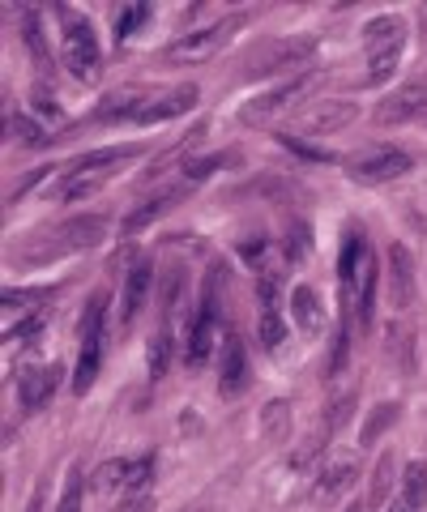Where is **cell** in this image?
<instances>
[{
	"instance_id": "1",
	"label": "cell",
	"mask_w": 427,
	"mask_h": 512,
	"mask_svg": "<svg viewBox=\"0 0 427 512\" xmlns=\"http://www.w3.org/2000/svg\"><path fill=\"white\" fill-rule=\"evenodd\" d=\"M137 154H141V146H107V150L73 158V163L60 171V197H65V201H82V197H90V192H99L124 163H133Z\"/></svg>"
},
{
	"instance_id": "2",
	"label": "cell",
	"mask_w": 427,
	"mask_h": 512,
	"mask_svg": "<svg viewBox=\"0 0 427 512\" xmlns=\"http://www.w3.org/2000/svg\"><path fill=\"white\" fill-rule=\"evenodd\" d=\"M103 235H107V218L103 214H82V218H69L65 227L47 231L43 239H35L26 252H18V261H26V265H52V261H60V256L94 248Z\"/></svg>"
},
{
	"instance_id": "3",
	"label": "cell",
	"mask_w": 427,
	"mask_h": 512,
	"mask_svg": "<svg viewBox=\"0 0 427 512\" xmlns=\"http://www.w3.org/2000/svg\"><path fill=\"white\" fill-rule=\"evenodd\" d=\"M56 22H60V43H65V64L73 69L77 82H99L103 73V52L99 39H94V26L86 13H77L69 5H56Z\"/></svg>"
},
{
	"instance_id": "4",
	"label": "cell",
	"mask_w": 427,
	"mask_h": 512,
	"mask_svg": "<svg viewBox=\"0 0 427 512\" xmlns=\"http://www.w3.org/2000/svg\"><path fill=\"white\" fill-rule=\"evenodd\" d=\"M103 333H107V295L99 291L86 312H82V329H77V367H73V393L82 397L90 393L94 376H99V363H103Z\"/></svg>"
},
{
	"instance_id": "5",
	"label": "cell",
	"mask_w": 427,
	"mask_h": 512,
	"mask_svg": "<svg viewBox=\"0 0 427 512\" xmlns=\"http://www.w3.org/2000/svg\"><path fill=\"white\" fill-rule=\"evenodd\" d=\"M244 22H248V13H235V18H223V22H214V26H201V30H193V35H184V39L171 43L163 60L167 64H205V60L218 56L231 43L235 30H244Z\"/></svg>"
},
{
	"instance_id": "6",
	"label": "cell",
	"mask_w": 427,
	"mask_h": 512,
	"mask_svg": "<svg viewBox=\"0 0 427 512\" xmlns=\"http://www.w3.org/2000/svg\"><path fill=\"white\" fill-rule=\"evenodd\" d=\"M316 86H321V73H316V69L304 73V77H291L287 86H278V90H270V94H257V99H248V103L240 107V120H244V124H265V120H274L278 111L304 103Z\"/></svg>"
},
{
	"instance_id": "7",
	"label": "cell",
	"mask_w": 427,
	"mask_h": 512,
	"mask_svg": "<svg viewBox=\"0 0 427 512\" xmlns=\"http://www.w3.org/2000/svg\"><path fill=\"white\" fill-rule=\"evenodd\" d=\"M282 77V73H295V77H304L312 73V39H291V43H270L265 52L252 60V69L248 77Z\"/></svg>"
},
{
	"instance_id": "8",
	"label": "cell",
	"mask_w": 427,
	"mask_h": 512,
	"mask_svg": "<svg viewBox=\"0 0 427 512\" xmlns=\"http://www.w3.org/2000/svg\"><path fill=\"white\" fill-rule=\"evenodd\" d=\"M381 124H410V120H427V77H415L402 90H393L376 107Z\"/></svg>"
},
{
	"instance_id": "9",
	"label": "cell",
	"mask_w": 427,
	"mask_h": 512,
	"mask_svg": "<svg viewBox=\"0 0 427 512\" xmlns=\"http://www.w3.org/2000/svg\"><path fill=\"white\" fill-rule=\"evenodd\" d=\"M278 282H282V274H274V269H261V282H257V295H261L257 333H261L265 350H278L282 338H287V325H282V303H278Z\"/></svg>"
},
{
	"instance_id": "10",
	"label": "cell",
	"mask_w": 427,
	"mask_h": 512,
	"mask_svg": "<svg viewBox=\"0 0 427 512\" xmlns=\"http://www.w3.org/2000/svg\"><path fill=\"white\" fill-rule=\"evenodd\" d=\"M248 389V350L235 333L218 338V393L223 397H240Z\"/></svg>"
},
{
	"instance_id": "11",
	"label": "cell",
	"mask_w": 427,
	"mask_h": 512,
	"mask_svg": "<svg viewBox=\"0 0 427 512\" xmlns=\"http://www.w3.org/2000/svg\"><path fill=\"white\" fill-rule=\"evenodd\" d=\"M406 171H410V154L402 150H372L351 158V180L359 184H389V180H402Z\"/></svg>"
},
{
	"instance_id": "12",
	"label": "cell",
	"mask_w": 427,
	"mask_h": 512,
	"mask_svg": "<svg viewBox=\"0 0 427 512\" xmlns=\"http://www.w3.org/2000/svg\"><path fill=\"white\" fill-rule=\"evenodd\" d=\"M150 474H154V461L150 457H129V461H107V466H99V487L103 491H129V495H141V487L150 483Z\"/></svg>"
},
{
	"instance_id": "13",
	"label": "cell",
	"mask_w": 427,
	"mask_h": 512,
	"mask_svg": "<svg viewBox=\"0 0 427 512\" xmlns=\"http://www.w3.org/2000/svg\"><path fill=\"white\" fill-rule=\"evenodd\" d=\"M201 103V94H197V86H176V90H167V94H154V99L141 107V116H137V124H163V120H176V116H184V111H193Z\"/></svg>"
},
{
	"instance_id": "14",
	"label": "cell",
	"mask_w": 427,
	"mask_h": 512,
	"mask_svg": "<svg viewBox=\"0 0 427 512\" xmlns=\"http://www.w3.org/2000/svg\"><path fill=\"white\" fill-rule=\"evenodd\" d=\"M150 282H154V261L150 256H141V261L124 274V291H120V320L124 325H133L146 308V295H150Z\"/></svg>"
},
{
	"instance_id": "15",
	"label": "cell",
	"mask_w": 427,
	"mask_h": 512,
	"mask_svg": "<svg viewBox=\"0 0 427 512\" xmlns=\"http://www.w3.org/2000/svg\"><path fill=\"white\" fill-rule=\"evenodd\" d=\"M56 376H60V367H26V372H22V380H18V402H22L26 414H35V410H43L47 402H52Z\"/></svg>"
},
{
	"instance_id": "16",
	"label": "cell",
	"mask_w": 427,
	"mask_h": 512,
	"mask_svg": "<svg viewBox=\"0 0 427 512\" xmlns=\"http://www.w3.org/2000/svg\"><path fill=\"white\" fill-rule=\"evenodd\" d=\"M359 116V107L355 103H346V99H334V103H321V107H312L304 120H299V128L312 137H329V133H338V128H346Z\"/></svg>"
},
{
	"instance_id": "17",
	"label": "cell",
	"mask_w": 427,
	"mask_h": 512,
	"mask_svg": "<svg viewBox=\"0 0 427 512\" xmlns=\"http://www.w3.org/2000/svg\"><path fill=\"white\" fill-rule=\"evenodd\" d=\"M214 338H218V312H197L193 325H188V342H184V363L201 367L205 359L214 355Z\"/></svg>"
},
{
	"instance_id": "18",
	"label": "cell",
	"mask_w": 427,
	"mask_h": 512,
	"mask_svg": "<svg viewBox=\"0 0 427 512\" xmlns=\"http://www.w3.org/2000/svg\"><path fill=\"white\" fill-rule=\"evenodd\" d=\"M291 320H295V329L304 333V338H321L325 308H321V299H316L312 286H295L291 291Z\"/></svg>"
},
{
	"instance_id": "19",
	"label": "cell",
	"mask_w": 427,
	"mask_h": 512,
	"mask_svg": "<svg viewBox=\"0 0 427 512\" xmlns=\"http://www.w3.org/2000/svg\"><path fill=\"white\" fill-rule=\"evenodd\" d=\"M188 188H193V184H188V180H180V184H171V188H163V192H158V197H150L146 205H141V210H133L129 218H124V235H137L141 227H146V222H154L158 214H167L171 210V205H176L180 197H184V192Z\"/></svg>"
},
{
	"instance_id": "20",
	"label": "cell",
	"mask_w": 427,
	"mask_h": 512,
	"mask_svg": "<svg viewBox=\"0 0 427 512\" xmlns=\"http://www.w3.org/2000/svg\"><path fill=\"white\" fill-rule=\"evenodd\" d=\"M363 47L372 52H385V47H406V22L398 13H385V18H372L363 26Z\"/></svg>"
},
{
	"instance_id": "21",
	"label": "cell",
	"mask_w": 427,
	"mask_h": 512,
	"mask_svg": "<svg viewBox=\"0 0 427 512\" xmlns=\"http://www.w3.org/2000/svg\"><path fill=\"white\" fill-rule=\"evenodd\" d=\"M146 103H150V99H146V90H141V86L116 90V94H107L99 111H94V120H103V124H112V120H137Z\"/></svg>"
},
{
	"instance_id": "22",
	"label": "cell",
	"mask_w": 427,
	"mask_h": 512,
	"mask_svg": "<svg viewBox=\"0 0 427 512\" xmlns=\"http://www.w3.org/2000/svg\"><path fill=\"white\" fill-rule=\"evenodd\" d=\"M389 286H393V303H398V312L410 308V299H415V274H410V252L402 244L389 248Z\"/></svg>"
},
{
	"instance_id": "23",
	"label": "cell",
	"mask_w": 427,
	"mask_h": 512,
	"mask_svg": "<svg viewBox=\"0 0 427 512\" xmlns=\"http://www.w3.org/2000/svg\"><path fill=\"white\" fill-rule=\"evenodd\" d=\"M355 474H359V461L355 457H334V461H325V470H321V483H316V495L321 500H329V495H342L346 487L355 483Z\"/></svg>"
},
{
	"instance_id": "24",
	"label": "cell",
	"mask_w": 427,
	"mask_h": 512,
	"mask_svg": "<svg viewBox=\"0 0 427 512\" xmlns=\"http://www.w3.org/2000/svg\"><path fill=\"white\" fill-rule=\"evenodd\" d=\"M385 342H389V359L398 363L402 372H415V333H410V325L393 320L389 333H385Z\"/></svg>"
},
{
	"instance_id": "25",
	"label": "cell",
	"mask_w": 427,
	"mask_h": 512,
	"mask_svg": "<svg viewBox=\"0 0 427 512\" xmlns=\"http://www.w3.org/2000/svg\"><path fill=\"white\" fill-rule=\"evenodd\" d=\"M261 431L270 444H287L291 440V406L287 402H270L261 414Z\"/></svg>"
},
{
	"instance_id": "26",
	"label": "cell",
	"mask_w": 427,
	"mask_h": 512,
	"mask_svg": "<svg viewBox=\"0 0 427 512\" xmlns=\"http://www.w3.org/2000/svg\"><path fill=\"white\" fill-rule=\"evenodd\" d=\"M402 52H406V47H385V52H372L368 56V77H363V82H368V86H385L389 77L398 73Z\"/></svg>"
},
{
	"instance_id": "27",
	"label": "cell",
	"mask_w": 427,
	"mask_h": 512,
	"mask_svg": "<svg viewBox=\"0 0 427 512\" xmlns=\"http://www.w3.org/2000/svg\"><path fill=\"white\" fill-rule=\"evenodd\" d=\"M22 39H26V47H30V56H35L39 69L52 73V52H47V43H43V30H39V13L35 9L22 18Z\"/></svg>"
},
{
	"instance_id": "28",
	"label": "cell",
	"mask_w": 427,
	"mask_h": 512,
	"mask_svg": "<svg viewBox=\"0 0 427 512\" xmlns=\"http://www.w3.org/2000/svg\"><path fill=\"white\" fill-rule=\"evenodd\" d=\"M167 363H171V329L158 325L154 338H150V380H163L167 376Z\"/></svg>"
},
{
	"instance_id": "29",
	"label": "cell",
	"mask_w": 427,
	"mask_h": 512,
	"mask_svg": "<svg viewBox=\"0 0 427 512\" xmlns=\"http://www.w3.org/2000/svg\"><path fill=\"white\" fill-rule=\"evenodd\" d=\"M393 487V453H385L381 461H376V470H372V491H368V508H381L385 504V495Z\"/></svg>"
},
{
	"instance_id": "30",
	"label": "cell",
	"mask_w": 427,
	"mask_h": 512,
	"mask_svg": "<svg viewBox=\"0 0 427 512\" xmlns=\"http://www.w3.org/2000/svg\"><path fill=\"white\" fill-rule=\"evenodd\" d=\"M402 495H406V500L415 504V508H423V504H427V466H423V461H410V466H406Z\"/></svg>"
},
{
	"instance_id": "31",
	"label": "cell",
	"mask_w": 427,
	"mask_h": 512,
	"mask_svg": "<svg viewBox=\"0 0 427 512\" xmlns=\"http://www.w3.org/2000/svg\"><path fill=\"white\" fill-rule=\"evenodd\" d=\"M393 419H398V406H393V402L376 406V414H372L368 423H363V444H376V440H381V436H385V427H389Z\"/></svg>"
},
{
	"instance_id": "32",
	"label": "cell",
	"mask_w": 427,
	"mask_h": 512,
	"mask_svg": "<svg viewBox=\"0 0 427 512\" xmlns=\"http://www.w3.org/2000/svg\"><path fill=\"white\" fill-rule=\"evenodd\" d=\"M9 133H13V141H22V146H43V133H39V124L35 120H26V116H13L9 120Z\"/></svg>"
},
{
	"instance_id": "33",
	"label": "cell",
	"mask_w": 427,
	"mask_h": 512,
	"mask_svg": "<svg viewBox=\"0 0 427 512\" xmlns=\"http://www.w3.org/2000/svg\"><path fill=\"white\" fill-rule=\"evenodd\" d=\"M82 495H86V478H82V470H73L69 487H65V500H60L56 512H82Z\"/></svg>"
},
{
	"instance_id": "34",
	"label": "cell",
	"mask_w": 427,
	"mask_h": 512,
	"mask_svg": "<svg viewBox=\"0 0 427 512\" xmlns=\"http://www.w3.org/2000/svg\"><path fill=\"white\" fill-rule=\"evenodd\" d=\"M146 18H150V9H146V5H133V9H124L120 18H116V35H120V39H129L133 30H137L141 22H146Z\"/></svg>"
},
{
	"instance_id": "35",
	"label": "cell",
	"mask_w": 427,
	"mask_h": 512,
	"mask_svg": "<svg viewBox=\"0 0 427 512\" xmlns=\"http://www.w3.org/2000/svg\"><path fill=\"white\" fill-rule=\"evenodd\" d=\"M291 256H304L308 252V227H291V244H287Z\"/></svg>"
},
{
	"instance_id": "36",
	"label": "cell",
	"mask_w": 427,
	"mask_h": 512,
	"mask_svg": "<svg viewBox=\"0 0 427 512\" xmlns=\"http://www.w3.org/2000/svg\"><path fill=\"white\" fill-rule=\"evenodd\" d=\"M389 512H419V508H415V504H410V500H406V495H398V500H393V504H389Z\"/></svg>"
},
{
	"instance_id": "37",
	"label": "cell",
	"mask_w": 427,
	"mask_h": 512,
	"mask_svg": "<svg viewBox=\"0 0 427 512\" xmlns=\"http://www.w3.org/2000/svg\"><path fill=\"white\" fill-rule=\"evenodd\" d=\"M39 508H43V495L35 491V500H30V508H26V512H39Z\"/></svg>"
}]
</instances>
